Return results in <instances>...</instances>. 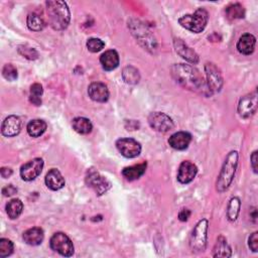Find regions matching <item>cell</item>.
Listing matches in <instances>:
<instances>
[{"instance_id": "5bb4252c", "label": "cell", "mask_w": 258, "mask_h": 258, "mask_svg": "<svg viewBox=\"0 0 258 258\" xmlns=\"http://www.w3.org/2000/svg\"><path fill=\"white\" fill-rule=\"evenodd\" d=\"M22 121L16 115H10L4 119L1 125V132L6 137H13L21 131Z\"/></svg>"}, {"instance_id": "4dcf8cb0", "label": "cell", "mask_w": 258, "mask_h": 258, "mask_svg": "<svg viewBox=\"0 0 258 258\" xmlns=\"http://www.w3.org/2000/svg\"><path fill=\"white\" fill-rule=\"evenodd\" d=\"M225 12L227 17L230 19H240L245 16V9L240 3H234L227 6Z\"/></svg>"}, {"instance_id": "603a6c76", "label": "cell", "mask_w": 258, "mask_h": 258, "mask_svg": "<svg viewBox=\"0 0 258 258\" xmlns=\"http://www.w3.org/2000/svg\"><path fill=\"white\" fill-rule=\"evenodd\" d=\"M147 167V163L146 162H142V163H138V164H134L131 166H127L124 167L122 170V175L129 181L135 180L140 178Z\"/></svg>"}, {"instance_id": "4fadbf2b", "label": "cell", "mask_w": 258, "mask_h": 258, "mask_svg": "<svg viewBox=\"0 0 258 258\" xmlns=\"http://www.w3.org/2000/svg\"><path fill=\"white\" fill-rule=\"evenodd\" d=\"M257 110V93L253 92L243 96L238 104V113L242 118L252 116Z\"/></svg>"}, {"instance_id": "8992f818", "label": "cell", "mask_w": 258, "mask_h": 258, "mask_svg": "<svg viewBox=\"0 0 258 258\" xmlns=\"http://www.w3.org/2000/svg\"><path fill=\"white\" fill-rule=\"evenodd\" d=\"M209 222L207 219L200 220L192 229L189 238V247L194 252H204L207 248Z\"/></svg>"}, {"instance_id": "ba28073f", "label": "cell", "mask_w": 258, "mask_h": 258, "mask_svg": "<svg viewBox=\"0 0 258 258\" xmlns=\"http://www.w3.org/2000/svg\"><path fill=\"white\" fill-rule=\"evenodd\" d=\"M86 183L94 189L97 196H102L111 188V182L94 169L88 170L86 174Z\"/></svg>"}, {"instance_id": "30bf717a", "label": "cell", "mask_w": 258, "mask_h": 258, "mask_svg": "<svg viewBox=\"0 0 258 258\" xmlns=\"http://www.w3.org/2000/svg\"><path fill=\"white\" fill-rule=\"evenodd\" d=\"M148 123L150 127L157 132H168L174 127L172 119L162 112H153L148 116Z\"/></svg>"}, {"instance_id": "e575fe53", "label": "cell", "mask_w": 258, "mask_h": 258, "mask_svg": "<svg viewBox=\"0 0 258 258\" xmlns=\"http://www.w3.org/2000/svg\"><path fill=\"white\" fill-rule=\"evenodd\" d=\"M87 48L89 51L91 52H98L100 50H102L105 46V42L103 40H101L100 38H97V37H92V38H89L87 43Z\"/></svg>"}, {"instance_id": "2e32d148", "label": "cell", "mask_w": 258, "mask_h": 258, "mask_svg": "<svg viewBox=\"0 0 258 258\" xmlns=\"http://www.w3.org/2000/svg\"><path fill=\"white\" fill-rule=\"evenodd\" d=\"M88 94L93 101L99 103H105L109 99L108 87L100 82L92 83L88 88Z\"/></svg>"}, {"instance_id": "74e56055", "label": "cell", "mask_w": 258, "mask_h": 258, "mask_svg": "<svg viewBox=\"0 0 258 258\" xmlns=\"http://www.w3.org/2000/svg\"><path fill=\"white\" fill-rule=\"evenodd\" d=\"M17 192V188L13 184H8L2 188V194L4 197H11Z\"/></svg>"}, {"instance_id": "60d3db41", "label": "cell", "mask_w": 258, "mask_h": 258, "mask_svg": "<svg viewBox=\"0 0 258 258\" xmlns=\"http://www.w3.org/2000/svg\"><path fill=\"white\" fill-rule=\"evenodd\" d=\"M12 169L10 167H2L1 170H0V173H1V176L3 178H7L9 176L12 175Z\"/></svg>"}, {"instance_id": "484cf974", "label": "cell", "mask_w": 258, "mask_h": 258, "mask_svg": "<svg viewBox=\"0 0 258 258\" xmlns=\"http://www.w3.org/2000/svg\"><path fill=\"white\" fill-rule=\"evenodd\" d=\"M73 129L80 134H89L93 129L92 122L85 117H76L72 121Z\"/></svg>"}, {"instance_id": "5b68a950", "label": "cell", "mask_w": 258, "mask_h": 258, "mask_svg": "<svg viewBox=\"0 0 258 258\" xmlns=\"http://www.w3.org/2000/svg\"><path fill=\"white\" fill-rule=\"evenodd\" d=\"M209 20V13L204 8L197 9L192 14H185L179 17L178 23L185 29L200 33L202 32L208 23Z\"/></svg>"}, {"instance_id": "ab89813d", "label": "cell", "mask_w": 258, "mask_h": 258, "mask_svg": "<svg viewBox=\"0 0 258 258\" xmlns=\"http://www.w3.org/2000/svg\"><path fill=\"white\" fill-rule=\"evenodd\" d=\"M251 166L253 168V171L257 173V151L256 150L251 155Z\"/></svg>"}, {"instance_id": "cb8c5ba5", "label": "cell", "mask_w": 258, "mask_h": 258, "mask_svg": "<svg viewBox=\"0 0 258 258\" xmlns=\"http://www.w3.org/2000/svg\"><path fill=\"white\" fill-rule=\"evenodd\" d=\"M231 255H232V250L226 238L223 236H220L217 239V242L215 244V247L213 250V256L227 258V257H230Z\"/></svg>"}, {"instance_id": "7402d4cb", "label": "cell", "mask_w": 258, "mask_h": 258, "mask_svg": "<svg viewBox=\"0 0 258 258\" xmlns=\"http://www.w3.org/2000/svg\"><path fill=\"white\" fill-rule=\"evenodd\" d=\"M22 238L26 244L30 246H37L42 243L44 238V233L41 228L32 227L23 233Z\"/></svg>"}, {"instance_id": "d6a6232c", "label": "cell", "mask_w": 258, "mask_h": 258, "mask_svg": "<svg viewBox=\"0 0 258 258\" xmlns=\"http://www.w3.org/2000/svg\"><path fill=\"white\" fill-rule=\"evenodd\" d=\"M13 243L6 238H1L0 239V257L5 258L10 256L13 253Z\"/></svg>"}, {"instance_id": "44dd1931", "label": "cell", "mask_w": 258, "mask_h": 258, "mask_svg": "<svg viewBox=\"0 0 258 258\" xmlns=\"http://www.w3.org/2000/svg\"><path fill=\"white\" fill-rule=\"evenodd\" d=\"M255 44H256L255 36L251 33H245L239 38L237 42V49L240 53L249 55L254 51Z\"/></svg>"}, {"instance_id": "8fae6325", "label": "cell", "mask_w": 258, "mask_h": 258, "mask_svg": "<svg viewBox=\"0 0 258 258\" xmlns=\"http://www.w3.org/2000/svg\"><path fill=\"white\" fill-rule=\"evenodd\" d=\"M43 165H44L43 160L39 157L33 158L25 162L24 164L21 165L19 170L21 178L25 181H31L35 179L41 173Z\"/></svg>"}, {"instance_id": "d4e9b609", "label": "cell", "mask_w": 258, "mask_h": 258, "mask_svg": "<svg viewBox=\"0 0 258 258\" xmlns=\"http://www.w3.org/2000/svg\"><path fill=\"white\" fill-rule=\"evenodd\" d=\"M46 127L47 125L45 121L41 119H33L27 124L26 130L31 137H39L45 132Z\"/></svg>"}, {"instance_id": "4316f807", "label": "cell", "mask_w": 258, "mask_h": 258, "mask_svg": "<svg viewBox=\"0 0 258 258\" xmlns=\"http://www.w3.org/2000/svg\"><path fill=\"white\" fill-rule=\"evenodd\" d=\"M5 209H6L7 216L11 220H14V219H17L21 215V213L23 211V203L19 199H12L11 201H9L6 204Z\"/></svg>"}, {"instance_id": "f1b7e54d", "label": "cell", "mask_w": 258, "mask_h": 258, "mask_svg": "<svg viewBox=\"0 0 258 258\" xmlns=\"http://www.w3.org/2000/svg\"><path fill=\"white\" fill-rule=\"evenodd\" d=\"M26 23H27V27L32 31H40L45 26V22L42 19V17H40L38 14L34 12L29 13L27 15Z\"/></svg>"}, {"instance_id": "277c9868", "label": "cell", "mask_w": 258, "mask_h": 258, "mask_svg": "<svg viewBox=\"0 0 258 258\" xmlns=\"http://www.w3.org/2000/svg\"><path fill=\"white\" fill-rule=\"evenodd\" d=\"M128 27L130 28L132 35L145 49L154 52L157 47L155 37L144 23L137 19H130L128 21Z\"/></svg>"}, {"instance_id": "7a4b0ae2", "label": "cell", "mask_w": 258, "mask_h": 258, "mask_svg": "<svg viewBox=\"0 0 258 258\" xmlns=\"http://www.w3.org/2000/svg\"><path fill=\"white\" fill-rule=\"evenodd\" d=\"M46 13L49 25L54 30H63L71 20V13L68 4L60 0H49L45 2Z\"/></svg>"}, {"instance_id": "e0dca14e", "label": "cell", "mask_w": 258, "mask_h": 258, "mask_svg": "<svg viewBox=\"0 0 258 258\" xmlns=\"http://www.w3.org/2000/svg\"><path fill=\"white\" fill-rule=\"evenodd\" d=\"M173 45L175 48V51L185 60H187L190 63H198L199 62V55L197 54V52L190 48L189 46H187L181 39L179 38H174L173 41Z\"/></svg>"}, {"instance_id": "f546056e", "label": "cell", "mask_w": 258, "mask_h": 258, "mask_svg": "<svg viewBox=\"0 0 258 258\" xmlns=\"http://www.w3.org/2000/svg\"><path fill=\"white\" fill-rule=\"evenodd\" d=\"M240 207H241V202L239 198L234 197L230 200L227 208V218L229 221L234 222L237 220L240 213Z\"/></svg>"}, {"instance_id": "9a60e30c", "label": "cell", "mask_w": 258, "mask_h": 258, "mask_svg": "<svg viewBox=\"0 0 258 258\" xmlns=\"http://www.w3.org/2000/svg\"><path fill=\"white\" fill-rule=\"evenodd\" d=\"M198 167L195 163L184 160L179 164L178 171H177V180L180 183H189L197 175Z\"/></svg>"}, {"instance_id": "83f0119b", "label": "cell", "mask_w": 258, "mask_h": 258, "mask_svg": "<svg viewBox=\"0 0 258 258\" xmlns=\"http://www.w3.org/2000/svg\"><path fill=\"white\" fill-rule=\"evenodd\" d=\"M122 78L126 84L136 85L140 80L139 72L132 66H127L122 71Z\"/></svg>"}, {"instance_id": "6da1fadb", "label": "cell", "mask_w": 258, "mask_h": 258, "mask_svg": "<svg viewBox=\"0 0 258 258\" xmlns=\"http://www.w3.org/2000/svg\"><path fill=\"white\" fill-rule=\"evenodd\" d=\"M171 76L180 86L187 90L200 92L207 96L212 95L208 89L207 83L204 80L203 76L196 68L189 64H173L171 67Z\"/></svg>"}, {"instance_id": "7c38bea8", "label": "cell", "mask_w": 258, "mask_h": 258, "mask_svg": "<svg viewBox=\"0 0 258 258\" xmlns=\"http://www.w3.org/2000/svg\"><path fill=\"white\" fill-rule=\"evenodd\" d=\"M118 151L127 158H134L141 152L140 143L133 138H120L116 141Z\"/></svg>"}, {"instance_id": "ac0fdd59", "label": "cell", "mask_w": 258, "mask_h": 258, "mask_svg": "<svg viewBox=\"0 0 258 258\" xmlns=\"http://www.w3.org/2000/svg\"><path fill=\"white\" fill-rule=\"evenodd\" d=\"M190 142H191V135L185 131L175 132L168 139L169 145L176 150L186 149Z\"/></svg>"}, {"instance_id": "3957f363", "label": "cell", "mask_w": 258, "mask_h": 258, "mask_svg": "<svg viewBox=\"0 0 258 258\" xmlns=\"http://www.w3.org/2000/svg\"><path fill=\"white\" fill-rule=\"evenodd\" d=\"M238 158H239V154H238V151L236 150L230 151L226 156L225 161L222 165L221 171L219 173V176L217 178V182H216L217 191L224 192L231 185L236 173Z\"/></svg>"}, {"instance_id": "52a82bcc", "label": "cell", "mask_w": 258, "mask_h": 258, "mask_svg": "<svg viewBox=\"0 0 258 258\" xmlns=\"http://www.w3.org/2000/svg\"><path fill=\"white\" fill-rule=\"evenodd\" d=\"M50 248L64 257H71L74 254V244L70 237L62 233H54L49 241Z\"/></svg>"}, {"instance_id": "d590c367", "label": "cell", "mask_w": 258, "mask_h": 258, "mask_svg": "<svg viewBox=\"0 0 258 258\" xmlns=\"http://www.w3.org/2000/svg\"><path fill=\"white\" fill-rule=\"evenodd\" d=\"M2 75L7 81H15L18 77L17 69L12 63H6L2 69Z\"/></svg>"}, {"instance_id": "9c48e42d", "label": "cell", "mask_w": 258, "mask_h": 258, "mask_svg": "<svg viewBox=\"0 0 258 258\" xmlns=\"http://www.w3.org/2000/svg\"><path fill=\"white\" fill-rule=\"evenodd\" d=\"M205 72L207 76V86L211 94L218 93L223 87V77L220 69L213 62H207L205 64Z\"/></svg>"}, {"instance_id": "ffe728a7", "label": "cell", "mask_w": 258, "mask_h": 258, "mask_svg": "<svg viewBox=\"0 0 258 258\" xmlns=\"http://www.w3.org/2000/svg\"><path fill=\"white\" fill-rule=\"evenodd\" d=\"M100 62L102 68L105 71H113L115 70L120 62V58H119V54L116 50L114 49H109L106 50L105 52H103L100 56Z\"/></svg>"}, {"instance_id": "d6986e66", "label": "cell", "mask_w": 258, "mask_h": 258, "mask_svg": "<svg viewBox=\"0 0 258 258\" xmlns=\"http://www.w3.org/2000/svg\"><path fill=\"white\" fill-rule=\"evenodd\" d=\"M44 181L46 186L51 190H58L61 187H63L66 183L62 174L56 168H51L50 170L47 171Z\"/></svg>"}, {"instance_id": "1f68e13d", "label": "cell", "mask_w": 258, "mask_h": 258, "mask_svg": "<svg viewBox=\"0 0 258 258\" xmlns=\"http://www.w3.org/2000/svg\"><path fill=\"white\" fill-rule=\"evenodd\" d=\"M43 93L42 86L38 83L31 85L30 87V95H29V102L34 106L41 105V96Z\"/></svg>"}, {"instance_id": "836d02e7", "label": "cell", "mask_w": 258, "mask_h": 258, "mask_svg": "<svg viewBox=\"0 0 258 258\" xmlns=\"http://www.w3.org/2000/svg\"><path fill=\"white\" fill-rule=\"evenodd\" d=\"M17 50H18L19 54H21L23 57H25L27 59L33 60L38 57V52L33 47H30L27 45H19Z\"/></svg>"}, {"instance_id": "f35d334b", "label": "cell", "mask_w": 258, "mask_h": 258, "mask_svg": "<svg viewBox=\"0 0 258 258\" xmlns=\"http://www.w3.org/2000/svg\"><path fill=\"white\" fill-rule=\"evenodd\" d=\"M190 211L188 209H181L178 213V219L181 222H185L188 220V218L190 217Z\"/></svg>"}, {"instance_id": "8d00e7d4", "label": "cell", "mask_w": 258, "mask_h": 258, "mask_svg": "<svg viewBox=\"0 0 258 258\" xmlns=\"http://www.w3.org/2000/svg\"><path fill=\"white\" fill-rule=\"evenodd\" d=\"M248 245L253 252L258 251V232H254L250 235L248 240Z\"/></svg>"}]
</instances>
